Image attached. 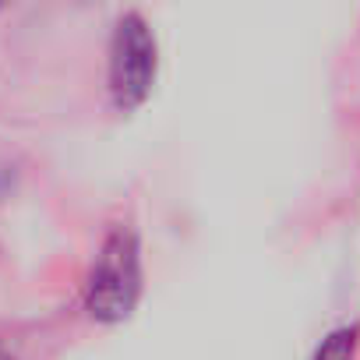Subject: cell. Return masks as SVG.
<instances>
[{
    "label": "cell",
    "mask_w": 360,
    "mask_h": 360,
    "mask_svg": "<svg viewBox=\"0 0 360 360\" xmlns=\"http://www.w3.org/2000/svg\"><path fill=\"white\" fill-rule=\"evenodd\" d=\"M356 346H360V325L349 321V325L325 332V339L318 342L311 360H356Z\"/></svg>",
    "instance_id": "cell-3"
},
{
    "label": "cell",
    "mask_w": 360,
    "mask_h": 360,
    "mask_svg": "<svg viewBox=\"0 0 360 360\" xmlns=\"http://www.w3.org/2000/svg\"><path fill=\"white\" fill-rule=\"evenodd\" d=\"M0 360H18V356H15V349H11L4 339H0Z\"/></svg>",
    "instance_id": "cell-4"
},
{
    "label": "cell",
    "mask_w": 360,
    "mask_h": 360,
    "mask_svg": "<svg viewBox=\"0 0 360 360\" xmlns=\"http://www.w3.org/2000/svg\"><path fill=\"white\" fill-rule=\"evenodd\" d=\"M159 78V39L141 11H124L113 22L106 46V89L117 113H134L148 103Z\"/></svg>",
    "instance_id": "cell-2"
},
{
    "label": "cell",
    "mask_w": 360,
    "mask_h": 360,
    "mask_svg": "<svg viewBox=\"0 0 360 360\" xmlns=\"http://www.w3.org/2000/svg\"><path fill=\"white\" fill-rule=\"evenodd\" d=\"M141 293H145L141 237L131 219L110 223L82 283L85 314L99 325H120L134 314Z\"/></svg>",
    "instance_id": "cell-1"
}]
</instances>
